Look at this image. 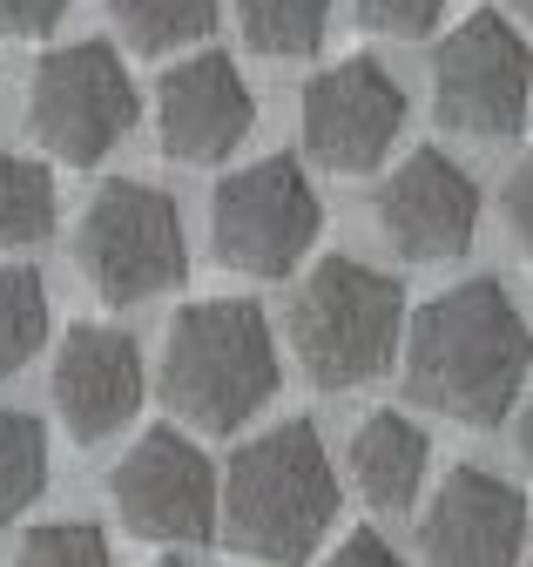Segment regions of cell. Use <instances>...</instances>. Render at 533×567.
<instances>
[{
    "label": "cell",
    "instance_id": "obj_1",
    "mask_svg": "<svg viewBox=\"0 0 533 567\" xmlns=\"http://www.w3.org/2000/svg\"><path fill=\"white\" fill-rule=\"evenodd\" d=\"M398 372L406 392L459 425H500L513 399L526 392L533 372V331L520 305L506 298V284L493 277H466L419 318H406V344H398Z\"/></svg>",
    "mask_w": 533,
    "mask_h": 567
},
{
    "label": "cell",
    "instance_id": "obj_2",
    "mask_svg": "<svg viewBox=\"0 0 533 567\" xmlns=\"http://www.w3.org/2000/svg\"><path fill=\"white\" fill-rule=\"evenodd\" d=\"M338 520V466L311 419H284L230 453L217 480V527L237 554L297 567Z\"/></svg>",
    "mask_w": 533,
    "mask_h": 567
},
{
    "label": "cell",
    "instance_id": "obj_3",
    "mask_svg": "<svg viewBox=\"0 0 533 567\" xmlns=\"http://www.w3.org/2000/svg\"><path fill=\"white\" fill-rule=\"evenodd\" d=\"M278 392V338L271 318L243 298H203L176 311L163 338V399L176 419L203 425V433H237L257 405Z\"/></svg>",
    "mask_w": 533,
    "mask_h": 567
},
{
    "label": "cell",
    "instance_id": "obj_4",
    "mask_svg": "<svg viewBox=\"0 0 533 567\" xmlns=\"http://www.w3.org/2000/svg\"><path fill=\"white\" fill-rule=\"evenodd\" d=\"M291 344L324 392L385 379L398 365V344H406V291H398V277L358 257L311 264V277L291 291Z\"/></svg>",
    "mask_w": 533,
    "mask_h": 567
},
{
    "label": "cell",
    "instance_id": "obj_5",
    "mask_svg": "<svg viewBox=\"0 0 533 567\" xmlns=\"http://www.w3.org/2000/svg\"><path fill=\"white\" fill-rule=\"evenodd\" d=\"M75 257H82V277L102 305L163 298L189 270V237H182L176 196L156 183H136V176H108L82 209Z\"/></svg>",
    "mask_w": 533,
    "mask_h": 567
},
{
    "label": "cell",
    "instance_id": "obj_6",
    "mask_svg": "<svg viewBox=\"0 0 533 567\" xmlns=\"http://www.w3.org/2000/svg\"><path fill=\"white\" fill-rule=\"evenodd\" d=\"M136 82L108 41H69L28 75V128L54 163L95 169L136 128Z\"/></svg>",
    "mask_w": 533,
    "mask_h": 567
},
{
    "label": "cell",
    "instance_id": "obj_7",
    "mask_svg": "<svg viewBox=\"0 0 533 567\" xmlns=\"http://www.w3.org/2000/svg\"><path fill=\"white\" fill-rule=\"evenodd\" d=\"M324 230V203L297 156H263L230 169L210 203V250L237 277H291Z\"/></svg>",
    "mask_w": 533,
    "mask_h": 567
},
{
    "label": "cell",
    "instance_id": "obj_8",
    "mask_svg": "<svg viewBox=\"0 0 533 567\" xmlns=\"http://www.w3.org/2000/svg\"><path fill=\"white\" fill-rule=\"evenodd\" d=\"M432 109L446 128L480 135V142H506L526 128L533 109V54L520 41V28L493 8L466 14L439 54H432Z\"/></svg>",
    "mask_w": 533,
    "mask_h": 567
},
{
    "label": "cell",
    "instance_id": "obj_9",
    "mask_svg": "<svg viewBox=\"0 0 533 567\" xmlns=\"http://www.w3.org/2000/svg\"><path fill=\"white\" fill-rule=\"evenodd\" d=\"M115 514L128 534L163 540V547H189L217 534V466L203 460V446H189L176 425H149V433L122 453L115 480Z\"/></svg>",
    "mask_w": 533,
    "mask_h": 567
},
{
    "label": "cell",
    "instance_id": "obj_10",
    "mask_svg": "<svg viewBox=\"0 0 533 567\" xmlns=\"http://www.w3.org/2000/svg\"><path fill=\"white\" fill-rule=\"evenodd\" d=\"M297 128H304V150L317 169L331 176H365L385 163V150L406 128V89H398L391 68H378L372 54L338 61L324 75L304 82L297 102Z\"/></svg>",
    "mask_w": 533,
    "mask_h": 567
},
{
    "label": "cell",
    "instance_id": "obj_11",
    "mask_svg": "<svg viewBox=\"0 0 533 567\" xmlns=\"http://www.w3.org/2000/svg\"><path fill=\"white\" fill-rule=\"evenodd\" d=\"M378 230L406 264H452L480 237V183L446 150H412L378 189Z\"/></svg>",
    "mask_w": 533,
    "mask_h": 567
},
{
    "label": "cell",
    "instance_id": "obj_12",
    "mask_svg": "<svg viewBox=\"0 0 533 567\" xmlns=\"http://www.w3.org/2000/svg\"><path fill=\"white\" fill-rule=\"evenodd\" d=\"M426 567H520L526 554V501L487 466H452L419 520Z\"/></svg>",
    "mask_w": 533,
    "mask_h": 567
},
{
    "label": "cell",
    "instance_id": "obj_13",
    "mask_svg": "<svg viewBox=\"0 0 533 567\" xmlns=\"http://www.w3.org/2000/svg\"><path fill=\"white\" fill-rule=\"evenodd\" d=\"M257 102L230 54H189L156 82V142L176 163H223L250 135Z\"/></svg>",
    "mask_w": 533,
    "mask_h": 567
},
{
    "label": "cell",
    "instance_id": "obj_14",
    "mask_svg": "<svg viewBox=\"0 0 533 567\" xmlns=\"http://www.w3.org/2000/svg\"><path fill=\"white\" fill-rule=\"evenodd\" d=\"M143 392H149V372H143V351L128 331L75 324L61 338V351H54V412L82 446L122 433V425L143 412Z\"/></svg>",
    "mask_w": 533,
    "mask_h": 567
},
{
    "label": "cell",
    "instance_id": "obj_15",
    "mask_svg": "<svg viewBox=\"0 0 533 567\" xmlns=\"http://www.w3.org/2000/svg\"><path fill=\"white\" fill-rule=\"evenodd\" d=\"M426 466H432V440L419 433V419L406 412H372L358 419V433H352V480L372 507L385 514H406L419 501V486H426Z\"/></svg>",
    "mask_w": 533,
    "mask_h": 567
},
{
    "label": "cell",
    "instance_id": "obj_16",
    "mask_svg": "<svg viewBox=\"0 0 533 567\" xmlns=\"http://www.w3.org/2000/svg\"><path fill=\"white\" fill-rule=\"evenodd\" d=\"M54 230V176L34 156L0 150V250L48 244Z\"/></svg>",
    "mask_w": 533,
    "mask_h": 567
},
{
    "label": "cell",
    "instance_id": "obj_17",
    "mask_svg": "<svg viewBox=\"0 0 533 567\" xmlns=\"http://www.w3.org/2000/svg\"><path fill=\"white\" fill-rule=\"evenodd\" d=\"M237 28L257 54L297 61V54H317L331 28V0H237Z\"/></svg>",
    "mask_w": 533,
    "mask_h": 567
},
{
    "label": "cell",
    "instance_id": "obj_18",
    "mask_svg": "<svg viewBox=\"0 0 533 567\" xmlns=\"http://www.w3.org/2000/svg\"><path fill=\"white\" fill-rule=\"evenodd\" d=\"M48 486V433L34 412L0 405V527H14Z\"/></svg>",
    "mask_w": 533,
    "mask_h": 567
},
{
    "label": "cell",
    "instance_id": "obj_19",
    "mask_svg": "<svg viewBox=\"0 0 533 567\" xmlns=\"http://www.w3.org/2000/svg\"><path fill=\"white\" fill-rule=\"evenodd\" d=\"M48 338V284L28 264H0V379H14Z\"/></svg>",
    "mask_w": 533,
    "mask_h": 567
},
{
    "label": "cell",
    "instance_id": "obj_20",
    "mask_svg": "<svg viewBox=\"0 0 533 567\" xmlns=\"http://www.w3.org/2000/svg\"><path fill=\"white\" fill-rule=\"evenodd\" d=\"M108 14L143 54H169V48H189L210 34L217 0H108Z\"/></svg>",
    "mask_w": 533,
    "mask_h": 567
},
{
    "label": "cell",
    "instance_id": "obj_21",
    "mask_svg": "<svg viewBox=\"0 0 533 567\" xmlns=\"http://www.w3.org/2000/svg\"><path fill=\"white\" fill-rule=\"evenodd\" d=\"M8 567H115V560H108L102 527H88V520H48V527H34L14 547Z\"/></svg>",
    "mask_w": 533,
    "mask_h": 567
},
{
    "label": "cell",
    "instance_id": "obj_22",
    "mask_svg": "<svg viewBox=\"0 0 533 567\" xmlns=\"http://www.w3.org/2000/svg\"><path fill=\"white\" fill-rule=\"evenodd\" d=\"M439 14H446V0H358V21L372 34H398V41L426 34Z\"/></svg>",
    "mask_w": 533,
    "mask_h": 567
},
{
    "label": "cell",
    "instance_id": "obj_23",
    "mask_svg": "<svg viewBox=\"0 0 533 567\" xmlns=\"http://www.w3.org/2000/svg\"><path fill=\"white\" fill-rule=\"evenodd\" d=\"M500 217H506V230H513V244L533 257V150L513 163V176L500 183Z\"/></svg>",
    "mask_w": 533,
    "mask_h": 567
},
{
    "label": "cell",
    "instance_id": "obj_24",
    "mask_svg": "<svg viewBox=\"0 0 533 567\" xmlns=\"http://www.w3.org/2000/svg\"><path fill=\"white\" fill-rule=\"evenodd\" d=\"M61 14H69V0H0V34H14V41H41Z\"/></svg>",
    "mask_w": 533,
    "mask_h": 567
},
{
    "label": "cell",
    "instance_id": "obj_25",
    "mask_svg": "<svg viewBox=\"0 0 533 567\" xmlns=\"http://www.w3.org/2000/svg\"><path fill=\"white\" fill-rule=\"evenodd\" d=\"M324 567H406V554H398L385 534H372V527H358V534H345L338 547L324 554Z\"/></svg>",
    "mask_w": 533,
    "mask_h": 567
},
{
    "label": "cell",
    "instance_id": "obj_26",
    "mask_svg": "<svg viewBox=\"0 0 533 567\" xmlns=\"http://www.w3.org/2000/svg\"><path fill=\"white\" fill-rule=\"evenodd\" d=\"M513 446H520V460H526V473H533V399H526V412H520V425H513Z\"/></svg>",
    "mask_w": 533,
    "mask_h": 567
},
{
    "label": "cell",
    "instance_id": "obj_27",
    "mask_svg": "<svg viewBox=\"0 0 533 567\" xmlns=\"http://www.w3.org/2000/svg\"><path fill=\"white\" fill-rule=\"evenodd\" d=\"M149 567H196V560H182V554H163V560H149Z\"/></svg>",
    "mask_w": 533,
    "mask_h": 567
},
{
    "label": "cell",
    "instance_id": "obj_28",
    "mask_svg": "<svg viewBox=\"0 0 533 567\" xmlns=\"http://www.w3.org/2000/svg\"><path fill=\"white\" fill-rule=\"evenodd\" d=\"M506 8H513V14H520V21H533V0H506Z\"/></svg>",
    "mask_w": 533,
    "mask_h": 567
},
{
    "label": "cell",
    "instance_id": "obj_29",
    "mask_svg": "<svg viewBox=\"0 0 533 567\" xmlns=\"http://www.w3.org/2000/svg\"><path fill=\"white\" fill-rule=\"evenodd\" d=\"M526 567H533V560H526Z\"/></svg>",
    "mask_w": 533,
    "mask_h": 567
}]
</instances>
